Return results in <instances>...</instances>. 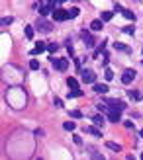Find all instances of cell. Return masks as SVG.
Masks as SVG:
<instances>
[{
  "mask_svg": "<svg viewBox=\"0 0 143 160\" xmlns=\"http://www.w3.org/2000/svg\"><path fill=\"white\" fill-rule=\"evenodd\" d=\"M51 63L55 65V68L61 71V72H65L69 68V61H67V59H55V57H51Z\"/></svg>",
  "mask_w": 143,
  "mask_h": 160,
  "instance_id": "cell-1",
  "label": "cell"
},
{
  "mask_svg": "<svg viewBox=\"0 0 143 160\" xmlns=\"http://www.w3.org/2000/svg\"><path fill=\"white\" fill-rule=\"evenodd\" d=\"M53 18L57 20V22H65V20H69L71 16H69V10H53Z\"/></svg>",
  "mask_w": 143,
  "mask_h": 160,
  "instance_id": "cell-2",
  "label": "cell"
},
{
  "mask_svg": "<svg viewBox=\"0 0 143 160\" xmlns=\"http://www.w3.org/2000/svg\"><path fill=\"white\" fill-rule=\"evenodd\" d=\"M81 37H82V41H84V45H86L88 49H92V47H94V41H96V39L92 37V35H90L88 31H81Z\"/></svg>",
  "mask_w": 143,
  "mask_h": 160,
  "instance_id": "cell-3",
  "label": "cell"
},
{
  "mask_svg": "<svg viewBox=\"0 0 143 160\" xmlns=\"http://www.w3.org/2000/svg\"><path fill=\"white\" fill-rule=\"evenodd\" d=\"M108 121H112V123H120V121H122L120 109H112V108L108 109Z\"/></svg>",
  "mask_w": 143,
  "mask_h": 160,
  "instance_id": "cell-4",
  "label": "cell"
},
{
  "mask_svg": "<svg viewBox=\"0 0 143 160\" xmlns=\"http://www.w3.org/2000/svg\"><path fill=\"white\" fill-rule=\"evenodd\" d=\"M94 80H96V74L92 71H82V82H86V84H94Z\"/></svg>",
  "mask_w": 143,
  "mask_h": 160,
  "instance_id": "cell-5",
  "label": "cell"
},
{
  "mask_svg": "<svg viewBox=\"0 0 143 160\" xmlns=\"http://www.w3.org/2000/svg\"><path fill=\"white\" fill-rule=\"evenodd\" d=\"M133 78H135V71H131V68L124 71V74H122V82H124V84H129V82H133Z\"/></svg>",
  "mask_w": 143,
  "mask_h": 160,
  "instance_id": "cell-6",
  "label": "cell"
},
{
  "mask_svg": "<svg viewBox=\"0 0 143 160\" xmlns=\"http://www.w3.org/2000/svg\"><path fill=\"white\" fill-rule=\"evenodd\" d=\"M106 104H108V108H112V109H120V111L125 109V104L124 102H120V100H108Z\"/></svg>",
  "mask_w": 143,
  "mask_h": 160,
  "instance_id": "cell-7",
  "label": "cell"
},
{
  "mask_svg": "<svg viewBox=\"0 0 143 160\" xmlns=\"http://www.w3.org/2000/svg\"><path fill=\"white\" fill-rule=\"evenodd\" d=\"M37 29H39V31H43V33H49L53 29V25L49 24V22H45V20H41V22H37Z\"/></svg>",
  "mask_w": 143,
  "mask_h": 160,
  "instance_id": "cell-8",
  "label": "cell"
},
{
  "mask_svg": "<svg viewBox=\"0 0 143 160\" xmlns=\"http://www.w3.org/2000/svg\"><path fill=\"white\" fill-rule=\"evenodd\" d=\"M45 49H47V45H45L43 41H37V43H35V49L32 51V55H39V53L45 51Z\"/></svg>",
  "mask_w": 143,
  "mask_h": 160,
  "instance_id": "cell-9",
  "label": "cell"
},
{
  "mask_svg": "<svg viewBox=\"0 0 143 160\" xmlns=\"http://www.w3.org/2000/svg\"><path fill=\"white\" fill-rule=\"evenodd\" d=\"M84 131L88 133V135H92V137H100V135H102V133H100V129L96 127V125H92V127H86Z\"/></svg>",
  "mask_w": 143,
  "mask_h": 160,
  "instance_id": "cell-10",
  "label": "cell"
},
{
  "mask_svg": "<svg viewBox=\"0 0 143 160\" xmlns=\"http://www.w3.org/2000/svg\"><path fill=\"white\" fill-rule=\"evenodd\" d=\"M102 24H104L102 20H94V22H92V24H90V29H92V31H100V29L104 28V25H102Z\"/></svg>",
  "mask_w": 143,
  "mask_h": 160,
  "instance_id": "cell-11",
  "label": "cell"
},
{
  "mask_svg": "<svg viewBox=\"0 0 143 160\" xmlns=\"http://www.w3.org/2000/svg\"><path fill=\"white\" fill-rule=\"evenodd\" d=\"M114 47H116V51H122V53H128V55H129V53H131V49H129V47H128V45H124V43H118V41H116V45H114Z\"/></svg>",
  "mask_w": 143,
  "mask_h": 160,
  "instance_id": "cell-12",
  "label": "cell"
},
{
  "mask_svg": "<svg viewBox=\"0 0 143 160\" xmlns=\"http://www.w3.org/2000/svg\"><path fill=\"white\" fill-rule=\"evenodd\" d=\"M122 14L125 16V20H129V22H135V14L131 12V10H128V8H122Z\"/></svg>",
  "mask_w": 143,
  "mask_h": 160,
  "instance_id": "cell-13",
  "label": "cell"
},
{
  "mask_svg": "<svg viewBox=\"0 0 143 160\" xmlns=\"http://www.w3.org/2000/svg\"><path fill=\"white\" fill-rule=\"evenodd\" d=\"M94 92L96 94H106L108 92V86L106 84H94Z\"/></svg>",
  "mask_w": 143,
  "mask_h": 160,
  "instance_id": "cell-14",
  "label": "cell"
},
{
  "mask_svg": "<svg viewBox=\"0 0 143 160\" xmlns=\"http://www.w3.org/2000/svg\"><path fill=\"white\" fill-rule=\"evenodd\" d=\"M81 96H82V90H78V88L69 90V98H81Z\"/></svg>",
  "mask_w": 143,
  "mask_h": 160,
  "instance_id": "cell-15",
  "label": "cell"
},
{
  "mask_svg": "<svg viewBox=\"0 0 143 160\" xmlns=\"http://www.w3.org/2000/svg\"><path fill=\"white\" fill-rule=\"evenodd\" d=\"M92 123H94L96 127H102V125H104V117H102V115H94V117H92Z\"/></svg>",
  "mask_w": 143,
  "mask_h": 160,
  "instance_id": "cell-16",
  "label": "cell"
},
{
  "mask_svg": "<svg viewBox=\"0 0 143 160\" xmlns=\"http://www.w3.org/2000/svg\"><path fill=\"white\" fill-rule=\"evenodd\" d=\"M106 146H108L110 151H114V152H120V151H122V146H120V145H116V143H112V141H108V143H106Z\"/></svg>",
  "mask_w": 143,
  "mask_h": 160,
  "instance_id": "cell-17",
  "label": "cell"
},
{
  "mask_svg": "<svg viewBox=\"0 0 143 160\" xmlns=\"http://www.w3.org/2000/svg\"><path fill=\"white\" fill-rule=\"evenodd\" d=\"M75 121H65L63 123V129H65V131H75Z\"/></svg>",
  "mask_w": 143,
  "mask_h": 160,
  "instance_id": "cell-18",
  "label": "cell"
},
{
  "mask_svg": "<svg viewBox=\"0 0 143 160\" xmlns=\"http://www.w3.org/2000/svg\"><path fill=\"white\" fill-rule=\"evenodd\" d=\"M51 10H53V6H51V4H47V6H41V8H39V14H41V16H47L49 12H51Z\"/></svg>",
  "mask_w": 143,
  "mask_h": 160,
  "instance_id": "cell-19",
  "label": "cell"
},
{
  "mask_svg": "<svg viewBox=\"0 0 143 160\" xmlns=\"http://www.w3.org/2000/svg\"><path fill=\"white\" fill-rule=\"evenodd\" d=\"M67 86H69V88H78V82H76V78L69 76V78H67Z\"/></svg>",
  "mask_w": 143,
  "mask_h": 160,
  "instance_id": "cell-20",
  "label": "cell"
},
{
  "mask_svg": "<svg viewBox=\"0 0 143 160\" xmlns=\"http://www.w3.org/2000/svg\"><path fill=\"white\" fill-rule=\"evenodd\" d=\"M24 31H26V37L28 39H34V28H32V25H26Z\"/></svg>",
  "mask_w": 143,
  "mask_h": 160,
  "instance_id": "cell-21",
  "label": "cell"
},
{
  "mask_svg": "<svg viewBox=\"0 0 143 160\" xmlns=\"http://www.w3.org/2000/svg\"><path fill=\"white\" fill-rule=\"evenodd\" d=\"M129 98L131 100H141V92H137V90H129Z\"/></svg>",
  "mask_w": 143,
  "mask_h": 160,
  "instance_id": "cell-22",
  "label": "cell"
},
{
  "mask_svg": "<svg viewBox=\"0 0 143 160\" xmlns=\"http://www.w3.org/2000/svg\"><path fill=\"white\" fill-rule=\"evenodd\" d=\"M112 16H114V14H112V12H102V22H110V20H112Z\"/></svg>",
  "mask_w": 143,
  "mask_h": 160,
  "instance_id": "cell-23",
  "label": "cell"
},
{
  "mask_svg": "<svg viewBox=\"0 0 143 160\" xmlns=\"http://www.w3.org/2000/svg\"><path fill=\"white\" fill-rule=\"evenodd\" d=\"M71 117L81 119V117H82V111H81V109H73V111H71Z\"/></svg>",
  "mask_w": 143,
  "mask_h": 160,
  "instance_id": "cell-24",
  "label": "cell"
},
{
  "mask_svg": "<svg viewBox=\"0 0 143 160\" xmlns=\"http://www.w3.org/2000/svg\"><path fill=\"white\" fill-rule=\"evenodd\" d=\"M104 76H106V80H112V78H114V71H112V68H106Z\"/></svg>",
  "mask_w": 143,
  "mask_h": 160,
  "instance_id": "cell-25",
  "label": "cell"
},
{
  "mask_svg": "<svg viewBox=\"0 0 143 160\" xmlns=\"http://www.w3.org/2000/svg\"><path fill=\"white\" fill-rule=\"evenodd\" d=\"M124 33H128V35H133V33H135V28H133V25H128V28H124Z\"/></svg>",
  "mask_w": 143,
  "mask_h": 160,
  "instance_id": "cell-26",
  "label": "cell"
},
{
  "mask_svg": "<svg viewBox=\"0 0 143 160\" xmlns=\"http://www.w3.org/2000/svg\"><path fill=\"white\" fill-rule=\"evenodd\" d=\"M29 68H32V71H37V68H39V63L35 61V59H34V61H29Z\"/></svg>",
  "mask_w": 143,
  "mask_h": 160,
  "instance_id": "cell-27",
  "label": "cell"
},
{
  "mask_svg": "<svg viewBox=\"0 0 143 160\" xmlns=\"http://www.w3.org/2000/svg\"><path fill=\"white\" fill-rule=\"evenodd\" d=\"M57 49H59V45H57V43H51V45H47V51H49V53H55Z\"/></svg>",
  "mask_w": 143,
  "mask_h": 160,
  "instance_id": "cell-28",
  "label": "cell"
},
{
  "mask_svg": "<svg viewBox=\"0 0 143 160\" xmlns=\"http://www.w3.org/2000/svg\"><path fill=\"white\" fill-rule=\"evenodd\" d=\"M69 16H71V18H76V16H78V8H71L69 10Z\"/></svg>",
  "mask_w": 143,
  "mask_h": 160,
  "instance_id": "cell-29",
  "label": "cell"
},
{
  "mask_svg": "<svg viewBox=\"0 0 143 160\" xmlns=\"http://www.w3.org/2000/svg\"><path fill=\"white\" fill-rule=\"evenodd\" d=\"M14 22V18H2V25H10Z\"/></svg>",
  "mask_w": 143,
  "mask_h": 160,
  "instance_id": "cell-30",
  "label": "cell"
},
{
  "mask_svg": "<svg viewBox=\"0 0 143 160\" xmlns=\"http://www.w3.org/2000/svg\"><path fill=\"white\" fill-rule=\"evenodd\" d=\"M63 2H65V0H51L49 4H51L53 8H57V6H59V4H63Z\"/></svg>",
  "mask_w": 143,
  "mask_h": 160,
  "instance_id": "cell-31",
  "label": "cell"
},
{
  "mask_svg": "<svg viewBox=\"0 0 143 160\" xmlns=\"http://www.w3.org/2000/svg\"><path fill=\"white\" fill-rule=\"evenodd\" d=\"M124 125H125V129H133V121H125Z\"/></svg>",
  "mask_w": 143,
  "mask_h": 160,
  "instance_id": "cell-32",
  "label": "cell"
},
{
  "mask_svg": "<svg viewBox=\"0 0 143 160\" xmlns=\"http://www.w3.org/2000/svg\"><path fill=\"white\" fill-rule=\"evenodd\" d=\"M55 105H57V108H63V100H59V98H55Z\"/></svg>",
  "mask_w": 143,
  "mask_h": 160,
  "instance_id": "cell-33",
  "label": "cell"
},
{
  "mask_svg": "<svg viewBox=\"0 0 143 160\" xmlns=\"http://www.w3.org/2000/svg\"><path fill=\"white\" fill-rule=\"evenodd\" d=\"M75 143H76V145H81V143H82V139H81L78 135H75Z\"/></svg>",
  "mask_w": 143,
  "mask_h": 160,
  "instance_id": "cell-34",
  "label": "cell"
},
{
  "mask_svg": "<svg viewBox=\"0 0 143 160\" xmlns=\"http://www.w3.org/2000/svg\"><path fill=\"white\" fill-rule=\"evenodd\" d=\"M139 135H141V139H143V129H141V133H139Z\"/></svg>",
  "mask_w": 143,
  "mask_h": 160,
  "instance_id": "cell-35",
  "label": "cell"
},
{
  "mask_svg": "<svg viewBox=\"0 0 143 160\" xmlns=\"http://www.w3.org/2000/svg\"><path fill=\"white\" fill-rule=\"evenodd\" d=\"M141 158H143V154H141Z\"/></svg>",
  "mask_w": 143,
  "mask_h": 160,
  "instance_id": "cell-36",
  "label": "cell"
}]
</instances>
